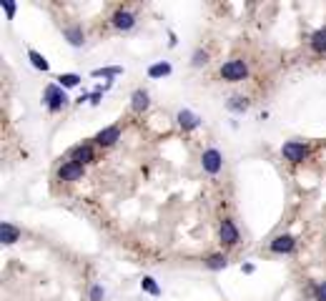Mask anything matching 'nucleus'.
<instances>
[{
    "label": "nucleus",
    "instance_id": "1",
    "mask_svg": "<svg viewBox=\"0 0 326 301\" xmlns=\"http://www.w3.org/2000/svg\"><path fill=\"white\" fill-rule=\"evenodd\" d=\"M43 103H45V108L51 113H58L68 106V95H65V90L58 83H48L45 90H43Z\"/></svg>",
    "mask_w": 326,
    "mask_h": 301
},
{
    "label": "nucleus",
    "instance_id": "2",
    "mask_svg": "<svg viewBox=\"0 0 326 301\" xmlns=\"http://www.w3.org/2000/svg\"><path fill=\"white\" fill-rule=\"evenodd\" d=\"M218 73H221V78H223L226 83H239V80H244V78L249 75V66H246V61L234 58V61H226Z\"/></svg>",
    "mask_w": 326,
    "mask_h": 301
},
{
    "label": "nucleus",
    "instance_id": "3",
    "mask_svg": "<svg viewBox=\"0 0 326 301\" xmlns=\"http://www.w3.org/2000/svg\"><path fill=\"white\" fill-rule=\"evenodd\" d=\"M281 156L289 161V163H304L309 156H311V148L301 141H286L281 146Z\"/></svg>",
    "mask_w": 326,
    "mask_h": 301
},
{
    "label": "nucleus",
    "instance_id": "4",
    "mask_svg": "<svg viewBox=\"0 0 326 301\" xmlns=\"http://www.w3.org/2000/svg\"><path fill=\"white\" fill-rule=\"evenodd\" d=\"M201 168L208 176H218L221 168H223V153L218 148H206L201 153Z\"/></svg>",
    "mask_w": 326,
    "mask_h": 301
},
{
    "label": "nucleus",
    "instance_id": "5",
    "mask_svg": "<svg viewBox=\"0 0 326 301\" xmlns=\"http://www.w3.org/2000/svg\"><path fill=\"white\" fill-rule=\"evenodd\" d=\"M111 23H113V28H116V30H121V33H130V30L135 28L138 18H135V13H133L130 8H118V10L111 15Z\"/></svg>",
    "mask_w": 326,
    "mask_h": 301
},
{
    "label": "nucleus",
    "instance_id": "6",
    "mask_svg": "<svg viewBox=\"0 0 326 301\" xmlns=\"http://www.w3.org/2000/svg\"><path fill=\"white\" fill-rule=\"evenodd\" d=\"M294 248H296V236H291V233H278V236H273L271 243H268V251H271V254H278V256L291 254Z\"/></svg>",
    "mask_w": 326,
    "mask_h": 301
},
{
    "label": "nucleus",
    "instance_id": "7",
    "mask_svg": "<svg viewBox=\"0 0 326 301\" xmlns=\"http://www.w3.org/2000/svg\"><path fill=\"white\" fill-rule=\"evenodd\" d=\"M218 238H221V243L223 246H236L239 241H241V233H239V226L234 224L231 219H223L221 226H218Z\"/></svg>",
    "mask_w": 326,
    "mask_h": 301
},
{
    "label": "nucleus",
    "instance_id": "8",
    "mask_svg": "<svg viewBox=\"0 0 326 301\" xmlns=\"http://www.w3.org/2000/svg\"><path fill=\"white\" fill-rule=\"evenodd\" d=\"M118 138H121V126H108V128H103L93 136V143L101 146V148H111V146H116Z\"/></svg>",
    "mask_w": 326,
    "mask_h": 301
},
{
    "label": "nucleus",
    "instance_id": "9",
    "mask_svg": "<svg viewBox=\"0 0 326 301\" xmlns=\"http://www.w3.org/2000/svg\"><path fill=\"white\" fill-rule=\"evenodd\" d=\"M68 161H75V163H80V166H88V163H93V161H96V150H93L90 143L73 146L70 153H68Z\"/></svg>",
    "mask_w": 326,
    "mask_h": 301
},
{
    "label": "nucleus",
    "instance_id": "10",
    "mask_svg": "<svg viewBox=\"0 0 326 301\" xmlns=\"http://www.w3.org/2000/svg\"><path fill=\"white\" fill-rule=\"evenodd\" d=\"M83 173H85V166H80V163H75V161H65L63 166L58 168V178H61V181H68V183L80 181Z\"/></svg>",
    "mask_w": 326,
    "mask_h": 301
},
{
    "label": "nucleus",
    "instance_id": "11",
    "mask_svg": "<svg viewBox=\"0 0 326 301\" xmlns=\"http://www.w3.org/2000/svg\"><path fill=\"white\" fill-rule=\"evenodd\" d=\"M176 123H178V128H183V131H196V128L201 126V116H196L194 111H189V108H181V111L176 113Z\"/></svg>",
    "mask_w": 326,
    "mask_h": 301
},
{
    "label": "nucleus",
    "instance_id": "12",
    "mask_svg": "<svg viewBox=\"0 0 326 301\" xmlns=\"http://www.w3.org/2000/svg\"><path fill=\"white\" fill-rule=\"evenodd\" d=\"M148 106H151V95H148V90L135 88V90H133V95H130V108H133V113H143V111H148Z\"/></svg>",
    "mask_w": 326,
    "mask_h": 301
},
{
    "label": "nucleus",
    "instance_id": "13",
    "mask_svg": "<svg viewBox=\"0 0 326 301\" xmlns=\"http://www.w3.org/2000/svg\"><path fill=\"white\" fill-rule=\"evenodd\" d=\"M63 38L73 48H83V43H85V33H83L80 25H68V28H63Z\"/></svg>",
    "mask_w": 326,
    "mask_h": 301
},
{
    "label": "nucleus",
    "instance_id": "14",
    "mask_svg": "<svg viewBox=\"0 0 326 301\" xmlns=\"http://www.w3.org/2000/svg\"><path fill=\"white\" fill-rule=\"evenodd\" d=\"M18 238H20V228L13 226L10 221H3V226H0V241H3L5 246H13Z\"/></svg>",
    "mask_w": 326,
    "mask_h": 301
},
{
    "label": "nucleus",
    "instance_id": "15",
    "mask_svg": "<svg viewBox=\"0 0 326 301\" xmlns=\"http://www.w3.org/2000/svg\"><path fill=\"white\" fill-rule=\"evenodd\" d=\"M203 266L208 271H223L228 266V259H226V254H211V256L203 259Z\"/></svg>",
    "mask_w": 326,
    "mask_h": 301
},
{
    "label": "nucleus",
    "instance_id": "16",
    "mask_svg": "<svg viewBox=\"0 0 326 301\" xmlns=\"http://www.w3.org/2000/svg\"><path fill=\"white\" fill-rule=\"evenodd\" d=\"M309 45H311V51H314L316 56H326V25L324 28H319V30L311 35Z\"/></svg>",
    "mask_w": 326,
    "mask_h": 301
},
{
    "label": "nucleus",
    "instance_id": "17",
    "mask_svg": "<svg viewBox=\"0 0 326 301\" xmlns=\"http://www.w3.org/2000/svg\"><path fill=\"white\" fill-rule=\"evenodd\" d=\"M226 106H228L231 113H239V116H241V113H246V111L251 108V101H249L246 95H231V101H228Z\"/></svg>",
    "mask_w": 326,
    "mask_h": 301
},
{
    "label": "nucleus",
    "instance_id": "18",
    "mask_svg": "<svg viewBox=\"0 0 326 301\" xmlns=\"http://www.w3.org/2000/svg\"><path fill=\"white\" fill-rule=\"evenodd\" d=\"M28 61H30V66L35 68V71H43V73H48L51 71V63L45 61V56L43 53H38V51H28Z\"/></svg>",
    "mask_w": 326,
    "mask_h": 301
},
{
    "label": "nucleus",
    "instance_id": "19",
    "mask_svg": "<svg viewBox=\"0 0 326 301\" xmlns=\"http://www.w3.org/2000/svg\"><path fill=\"white\" fill-rule=\"evenodd\" d=\"M171 63L168 61H158V63H153L151 68H148V78H166V75H171Z\"/></svg>",
    "mask_w": 326,
    "mask_h": 301
},
{
    "label": "nucleus",
    "instance_id": "20",
    "mask_svg": "<svg viewBox=\"0 0 326 301\" xmlns=\"http://www.w3.org/2000/svg\"><path fill=\"white\" fill-rule=\"evenodd\" d=\"M141 289H143L146 294H151V296H161V286L156 284L153 276H143V279H141Z\"/></svg>",
    "mask_w": 326,
    "mask_h": 301
},
{
    "label": "nucleus",
    "instance_id": "21",
    "mask_svg": "<svg viewBox=\"0 0 326 301\" xmlns=\"http://www.w3.org/2000/svg\"><path fill=\"white\" fill-rule=\"evenodd\" d=\"M208 51H203V48H196L194 56H191V66L194 68H203V66H208Z\"/></svg>",
    "mask_w": 326,
    "mask_h": 301
},
{
    "label": "nucleus",
    "instance_id": "22",
    "mask_svg": "<svg viewBox=\"0 0 326 301\" xmlns=\"http://www.w3.org/2000/svg\"><path fill=\"white\" fill-rule=\"evenodd\" d=\"M56 80H58V85L65 90V88H75V85L80 83V75L78 73H63V75H58Z\"/></svg>",
    "mask_w": 326,
    "mask_h": 301
},
{
    "label": "nucleus",
    "instance_id": "23",
    "mask_svg": "<svg viewBox=\"0 0 326 301\" xmlns=\"http://www.w3.org/2000/svg\"><path fill=\"white\" fill-rule=\"evenodd\" d=\"M123 73V68H121V66H113V68H98V71H93V75H96V78H101V75H103V78H113V75H121Z\"/></svg>",
    "mask_w": 326,
    "mask_h": 301
},
{
    "label": "nucleus",
    "instance_id": "24",
    "mask_svg": "<svg viewBox=\"0 0 326 301\" xmlns=\"http://www.w3.org/2000/svg\"><path fill=\"white\" fill-rule=\"evenodd\" d=\"M88 299H90V301H103V299H106V289H103L101 284H93V286H90Z\"/></svg>",
    "mask_w": 326,
    "mask_h": 301
},
{
    "label": "nucleus",
    "instance_id": "25",
    "mask_svg": "<svg viewBox=\"0 0 326 301\" xmlns=\"http://www.w3.org/2000/svg\"><path fill=\"white\" fill-rule=\"evenodd\" d=\"M311 291H314V299L316 301H326V281L314 284V286H311Z\"/></svg>",
    "mask_w": 326,
    "mask_h": 301
},
{
    "label": "nucleus",
    "instance_id": "26",
    "mask_svg": "<svg viewBox=\"0 0 326 301\" xmlns=\"http://www.w3.org/2000/svg\"><path fill=\"white\" fill-rule=\"evenodd\" d=\"M0 8L5 10V15H8V20H13V18H15V10H18V5H15L13 0H3V3H0Z\"/></svg>",
    "mask_w": 326,
    "mask_h": 301
},
{
    "label": "nucleus",
    "instance_id": "27",
    "mask_svg": "<svg viewBox=\"0 0 326 301\" xmlns=\"http://www.w3.org/2000/svg\"><path fill=\"white\" fill-rule=\"evenodd\" d=\"M90 103H93V106H96V103H101V88L90 93Z\"/></svg>",
    "mask_w": 326,
    "mask_h": 301
},
{
    "label": "nucleus",
    "instance_id": "28",
    "mask_svg": "<svg viewBox=\"0 0 326 301\" xmlns=\"http://www.w3.org/2000/svg\"><path fill=\"white\" fill-rule=\"evenodd\" d=\"M244 269V274H254V264H246V266H241Z\"/></svg>",
    "mask_w": 326,
    "mask_h": 301
}]
</instances>
